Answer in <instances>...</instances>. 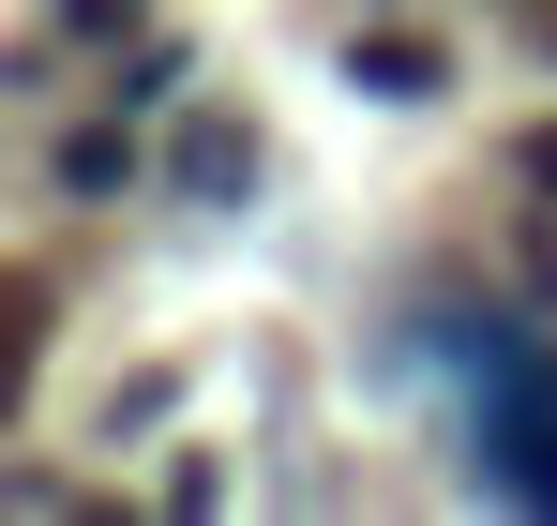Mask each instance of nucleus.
<instances>
[{
  "mask_svg": "<svg viewBox=\"0 0 557 526\" xmlns=\"http://www.w3.org/2000/svg\"><path fill=\"white\" fill-rule=\"evenodd\" d=\"M166 180H182L196 211H226V196L257 180V136H242V121H182V151H166Z\"/></svg>",
  "mask_w": 557,
  "mask_h": 526,
  "instance_id": "f257e3e1",
  "label": "nucleus"
},
{
  "mask_svg": "<svg viewBox=\"0 0 557 526\" xmlns=\"http://www.w3.org/2000/svg\"><path fill=\"white\" fill-rule=\"evenodd\" d=\"M347 76H362L376 105H422V90H437V46H422V30H376V46H347Z\"/></svg>",
  "mask_w": 557,
  "mask_h": 526,
  "instance_id": "f03ea898",
  "label": "nucleus"
},
{
  "mask_svg": "<svg viewBox=\"0 0 557 526\" xmlns=\"http://www.w3.org/2000/svg\"><path fill=\"white\" fill-rule=\"evenodd\" d=\"M61 180H76V196H121V180H136V136H106V121L61 136Z\"/></svg>",
  "mask_w": 557,
  "mask_h": 526,
  "instance_id": "7ed1b4c3",
  "label": "nucleus"
},
{
  "mask_svg": "<svg viewBox=\"0 0 557 526\" xmlns=\"http://www.w3.org/2000/svg\"><path fill=\"white\" fill-rule=\"evenodd\" d=\"M528 180H543V196H557V136H528Z\"/></svg>",
  "mask_w": 557,
  "mask_h": 526,
  "instance_id": "20e7f679",
  "label": "nucleus"
}]
</instances>
